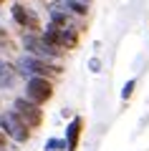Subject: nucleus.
Listing matches in <instances>:
<instances>
[{"mask_svg":"<svg viewBox=\"0 0 149 151\" xmlns=\"http://www.w3.org/2000/svg\"><path fill=\"white\" fill-rule=\"evenodd\" d=\"M89 68H91V73H99V70H101V60H99V58H91L89 60Z\"/></svg>","mask_w":149,"mask_h":151,"instance_id":"nucleus-15","label":"nucleus"},{"mask_svg":"<svg viewBox=\"0 0 149 151\" xmlns=\"http://www.w3.org/2000/svg\"><path fill=\"white\" fill-rule=\"evenodd\" d=\"M66 3V8H68L73 15H86V13L91 10V3L94 0H63Z\"/></svg>","mask_w":149,"mask_h":151,"instance_id":"nucleus-11","label":"nucleus"},{"mask_svg":"<svg viewBox=\"0 0 149 151\" xmlns=\"http://www.w3.org/2000/svg\"><path fill=\"white\" fill-rule=\"evenodd\" d=\"M18 78V70L13 63H8L5 58H0V88H10Z\"/></svg>","mask_w":149,"mask_h":151,"instance_id":"nucleus-10","label":"nucleus"},{"mask_svg":"<svg viewBox=\"0 0 149 151\" xmlns=\"http://www.w3.org/2000/svg\"><path fill=\"white\" fill-rule=\"evenodd\" d=\"M3 3H5V0H0V5H3Z\"/></svg>","mask_w":149,"mask_h":151,"instance_id":"nucleus-17","label":"nucleus"},{"mask_svg":"<svg viewBox=\"0 0 149 151\" xmlns=\"http://www.w3.org/2000/svg\"><path fill=\"white\" fill-rule=\"evenodd\" d=\"M10 15L15 20L18 28H23L25 33H43V23H41V15L33 10L31 5H23V3H13L10 8Z\"/></svg>","mask_w":149,"mask_h":151,"instance_id":"nucleus-7","label":"nucleus"},{"mask_svg":"<svg viewBox=\"0 0 149 151\" xmlns=\"http://www.w3.org/2000/svg\"><path fill=\"white\" fill-rule=\"evenodd\" d=\"M41 35L46 38L53 48L63 50V53L78 48V40H81V33H78V28H76V23H51L48 20V25L43 28Z\"/></svg>","mask_w":149,"mask_h":151,"instance_id":"nucleus-1","label":"nucleus"},{"mask_svg":"<svg viewBox=\"0 0 149 151\" xmlns=\"http://www.w3.org/2000/svg\"><path fill=\"white\" fill-rule=\"evenodd\" d=\"M5 144H8V136L3 134V131H0V149H3V146H5Z\"/></svg>","mask_w":149,"mask_h":151,"instance_id":"nucleus-16","label":"nucleus"},{"mask_svg":"<svg viewBox=\"0 0 149 151\" xmlns=\"http://www.w3.org/2000/svg\"><path fill=\"white\" fill-rule=\"evenodd\" d=\"M43 149L46 151H66V141L63 139H48Z\"/></svg>","mask_w":149,"mask_h":151,"instance_id":"nucleus-14","label":"nucleus"},{"mask_svg":"<svg viewBox=\"0 0 149 151\" xmlns=\"http://www.w3.org/2000/svg\"><path fill=\"white\" fill-rule=\"evenodd\" d=\"M0 50H5V53H15V40H13V35L3 25H0Z\"/></svg>","mask_w":149,"mask_h":151,"instance_id":"nucleus-12","label":"nucleus"},{"mask_svg":"<svg viewBox=\"0 0 149 151\" xmlns=\"http://www.w3.org/2000/svg\"><path fill=\"white\" fill-rule=\"evenodd\" d=\"M56 88H53V81L51 78H43V76H31L25 83V98L33 103H38V106H43V103H48L51 98H53Z\"/></svg>","mask_w":149,"mask_h":151,"instance_id":"nucleus-5","label":"nucleus"},{"mask_svg":"<svg viewBox=\"0 0 149 151\" xmlns=\"http://www.w3.org/2000/svg\"><path fill=\"white\" fill-rule=\"evenodd\" d=\"M13 111H15V116L31 131H36V129L43 126V108L38 106V103L28 101V98H15V101H13Z\"/></svg>","mask_w":149,"mask_h":151,"instance_id":"nucleus-6","label":"nucleus"},{"mask_svg":"<svg viewBox=\"0 0 149 151\" xmlns=\"http://www.w3.org/2000/svg\"><path fill=\"white\" fill-rule=\"evenodd\" d=\"M0 131L15 144H28L31 141V129L15 116V111H3L0 113Z\"/></svg>","mask_w":149,"mask_h":151,"instance_id":"nucleus-3","label":"nucleus"},{"mask_svg":"<svg viewBox=\"0 0 149 151\" xmlns=\"http://www.w3.org/2000/svg\"><path fill=\"white\" fill-rule=\"evenodd\" d=\"M15 70L23 76H43V78H58L61 73H63V68L56 63H51V60H43V58H36V55H20L15 63Z\"/></svg>","mask_w":149,"mask_h":151,"instance_id":"nucleus-2","label":"nucleus"},{"mask_svg":"<svg viewBox=\"0 0 149 151\" xmlns=\"http://www.w3.org/2000/svg\"><path fill=\"white\" fill-rule=\"evenodd\" d=\"M23 45H25L28 55H36V58L51 60V63H53V60L58 58L61 53H63V50L53 48V45H51L46 38L41 35V33H25V35H23Z\"/></svg>","mask_w":149,"mask_h":151,"instance_id":"nucleus-4","label":"nucleus"},{"mask_svg":"<svg viewBox=\"0 0 149 151\" xmlns=\"http://www.w3.org/2000/svg\"><path fill=\"white\" fill-rule=\"evenodd\" d=\"M134 88H137V78H129V81L124 83V88H121V101H129V98L134 96Z\"/></svg>","mask_w":149,"mask_h":151,"instance_id":"nucleus-13","label":"nucleus"},{"mask_svg":"<svg viewBox=\"0 0 149 151\" xmlns=\"http://www.w3.org/2000/svg\"><path fill=\"white\" fill-rule=\"evenodd\" d=\"M48 18H51V23H73V13L66 8L63 0H53L48 5Z\"/></svg>","mask_w":149,"mask_h":151,"instance_id":"nucleus-9","label":"nucleus"},{"mask_svg":"<svg viewBox=\"0 0 149 151\" xmlns=\"http://www.w3.org/2000/svg\"><path fill=\"white\" fill-rule=\"evenodd\" d=\"M84 126H86L84 116H73V119L68 121V126H66V136H63V141H66V151H78V146H81V136H84Z\"/></svg>","mask_w":149,"mask_h":151,"instance_id":"nucleus-8","label":"nucleus"}]
</instances>
